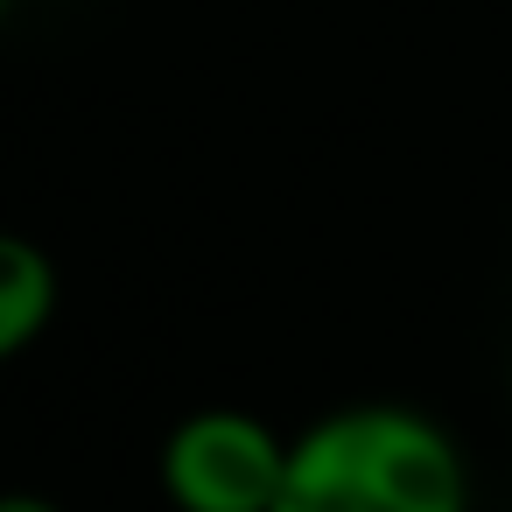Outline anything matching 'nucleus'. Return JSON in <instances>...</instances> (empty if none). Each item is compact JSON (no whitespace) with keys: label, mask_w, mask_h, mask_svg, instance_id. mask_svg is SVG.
I'll return each instance as SVG.
<instances>
[{"label":"nucleus","mask_w":512,"mask_h":512,"mask_svg":"<svg viewBox=\"0 0 512 512\" xmlns=\"http://www.w3.org/2000/svg\"><path fill=\"white\" fill-rule=\"evenodd\" d=\"M274 512H470V470L421 407L351 400L288 435Z\"/></svg>","instance_id":"nucleus-1"},{"label":"nucleus","mask_w":512,"mask_h":512,"mask_svg":"<svg viewBox=\"0 0 512 512\" xmlns=\"http://www.w3.org/2000/svg\"><path fill=\"white\" fill-rule=\"evenodd\" d=\"M288 435L246 407H197L162 442V491L176 512H274Z\"/></svg>","instance_id":"nucleus-2"},{"label":"nucleus","mask_w":512,"mask_h":512,"mask_svg":"<svg viewBox=\"0 0 512 512\" xmlns=\"http://www.w3.org/2000/svg\"><path fill=\"white\" fill-rule=\"evenodd\" d=\"M57 316V260L15 232V225H0V365L22 358Z\"/></svg>","instance_id":"nucleus-3"},{"label":"nucleus","mask_w":512,"mask_h":512,"mask_svg":"<svg viewBox=\"0 0 512 512\" xmlns=\"http://www.w3.org/2000/svg\"><path fill=\"white\" fill-rule=\"evenodd\" d=\"M0 512H64L50 491H0Z\"/></svg>","instance_id":"nucleus-4"},{"label":"nucleus","mask_w":512,"mask_h":512,"mask_svg":"<svg viewBox=\"0 0 512 512\" xmlns=\"http://www.w3.org/2000/svg\"><path fill=\"white\" fill-rule=\"evenodd\" d=\"M0 15H8V0H0Z\"/></svg>","instance_id":"nucleus-5"}]
</instances>
